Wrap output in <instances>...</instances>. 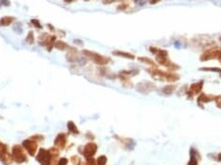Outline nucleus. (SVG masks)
<instances>
[{
    "label": "nucleus",
    "mask_w": 221,
    "mask_h": 165,
    "mask_svg": "<svg viewBox=\"0 0 221 165\" xmlns=\"http://www.w3.org/2000/svg\"><path fill=\"white\" fill-rule=\"evenodd\" d=\"M84 165H96V160H95L94 158L86 159V162L84 163Z\"/></svg>",
    "instance_id": "nucleus-25"
},
{
    "label": "nucleus",
    "mask_w": 221,
    "mask_h": 165,
    "mask_svg": "<svg viewBox=\"0 0 221 165\" xmlns=\"http://www.w3.org/2000/svg\"><path fill=\"white\" fill-rule=\"evenodd\" d=\"M159 1H160V0H151L149 2H151L152 4H156V3H158Z\"/></svg>",
    "instance_id": "nucleus-33"
},
{
    "label": "nucleus",
    "mask_w": 221,
    "mask_h": 165,
    "mask_svg": "<svg viewBox=\"0 0 221 165\" xmlns=\"http://www.w3.org/2000/svg\"><path fill=\"white\" fill-rule=\"evenodd\" d=\"M36 160L37 162H39L40 165H50L51 155L50 152H49V149L46 150L44 148H40L38 153H37Z\"/></svg>",
    "instance_id": "nucleus-6"
},
{
    "label": "nucleus",
    "mask_w": 221,
    "mask_h": 165,
    "mask_svg": "<svg viewBox=\"0 0 221 165\" xmlns=\"http://www.w3.org/2000/svg\"><path fill=\"white\" fill-rule=\"evenodd\" d=\"M30 139L34 140V141H36L37 143H38V142H42L43 140H44V136H42V135H39V134H36V135L32 136V137H31Z\"/></svg>",
    "instance_id": "nucleus-23"
},
{
    "label": "nucleus",
    "mask_w": 221,
    "mask_h": 165,
    "mask_svg": "<svg viewBox=\"0 0 221 165\" xmlns=\"http://www.w3.org/2000/svg\"><path fill=\"white\" fill-rule=\"evenodd\" d=\"M26 42L28 43V44H34L35 42V37H34V33L33 32H29L28 35H27V38H26Z\"/></svg>",
    "instance_id": "nucleus-21"
},
{
    "label": "nucleus",
    "mask_w": 221,
    "mask_h": 165,
    "mask_svg": "<svg viewBox=\"0 0 221 165\" xmlns=\"http://www.w3.org/2000/svg\"><path fill=\"white\" fill-rule=\"evenodd\" d=\"M1 3L4 4V5H9V4H10L8 0H1Z\"/></svg>",
    "instance_id": "nucleus-32"
},
{
    "label": "nucleus",
    "mask_w": 221,
    "mask_h": 165,
    "mask_svg": "<svg viewBox=\"0 0 221 165\" xmlns=\"http://www.w3.org/2000/svg\"><path fill=\"white\" fill-rule=\"evenodd\" d=\"M215 102H216V105H217L219 108H221V95L220 96L215 97Z\"/></svg>",
    "instance_id": "nucleus-29"
},
{
    "label": "nucleus",
    "mask_w": 221,
    "mask_h": 165,
    "mask_svg": "<svg viewBox=\"0 0 221 165\" xmlns=\"http://www.w3.org/2000/svg\"><path fill=\"white\" fill-rule=\"evenodd\" d=\"M176 89V86L175 85H168V86H165L163 89H162V93L165 95H171Z\"/></svg>",
    "instance_id": "nucleus-17"
},
{
    "label": "nucleus",
    "mask_w": 221,
    "mask_h": 165,
    "mask_svg": "<svg viewBox=\"0 0 221 165\" xmlns=\"http://www.w3.org/2000/svg\"><path fill=\"white\" fill-rule=\"evenodd\" d=\"M113 54L116 55V56H120V57H124V58L127 59H134L135 56L132 54V53L129 52H124V51H114Z\"/></svg>",
    "instance_id": "nucleus-15"
},
{
    "label": "nucleus",
    "mask_w": 221,
    "mask_h": 165,
    "mask_svg": "<svg viewBox=\"0 0 221 165\" xmlns=\"http://www.w3.org/2000/svg\"><path fill=\"white\" fill-rule=\"evenodd\" d=\"M55 47L56 49H58V50H67V49L70 48L69 45L67 44V43L62 42V41H55Z\"/></svg>",
    "instance_id": "nucleus-19"
},
{
    "label": "nucleus",
    "mask_w": 221,
    "mask_h": 165,
    "mask_svg": "<svg viewBox=\"0 0 221 165\" xmlns=\"http://www.w3.org/2000/svg\"><path fill=\"white\" fill-rule=\"evenodd\" d=\"M31 22H32V24H34V27H36L37 29H42V26H41V24L39 22V20H31Z\"/></svg>",
    "instance_id": "nucleus-28"
},
{
    "label": "nucleus",
    "mask_w": 221,
    "mask_h": 165,
    "mask_svg": "<svg viewBox=\"0 0 221 165\" xmlns=\"http://www.w3.org/2000/svg\"><path fill=\"white\" fill-rule=\"evenodd\" d=\"M71 161H72V163L74 165H77V164L80 163L81 160H80V158H79L78 156H73V157L71 158Z\"/></svg>",
    "instance_id": "nucleus-26"
},
{
    "label": "nucleus",
    "mask_w": 221,
    "mask_h": 165,
    "mask_svg": "<svg viewBox=\"0 0 221 165\" xmlns=\"http://www.w3.org/2000/svg\"><path fill=\"white\" fill-rule=\"evenodd\" d=\"M74 1H76V0H64L66 3H71V2H74Z\"/></svg>",
    "instance_id": "nucleus-34"
},
{
    "label": "nucleus",
    "mask_w": 221,
    "mask_h": 165,
    "mask_svg": "<svg viewBox=\"0 0 221 165\" xmlns=\"http://www.w3.org/2000/svg\"><path fill=\"white\" fill-rule=\"evenodd\" d=\"M107 161H108V158L106 157L105 155H101L96 159V165H106L107 164Z\"/></svg>",
    "instance_id": "nucleus-22"
},
{
    "label": "nucleus",
    "mask_w": 221,
    "mask_h": 165,
    "mask_svg": "<svg viewBox=\"0 0 221 165\" xmlns=\"http://www.w3.org/2000/svg\"><path fill=\"white\" fill-rule=\"evenodd\" d=\"M85 1H88V0H85Z\"/></svg>",
    "instance_id": "nucleus-39"
},
{
    "label": "nucleus",
    "mask_w": 221,
    "mask_h": 165,
    "mask_svg": "<svg viewBox=\"0 0 221 165\" xmlns=\"http://www.w3.org/2000/svg\"><path fill=\"white\" fill-rule=\"evenodd\" d=\"M138 60L142 63H145V64H147L151 67H157V63L154 60H152L151 58H149V57H138Z\"/></svg>",
    "instance_id": "nucleus-16"
},
{
    "label": "nucleus",
    "mask_w": 221,
    "mask_h": 165,
    "mask_svg": "<svg viewBox=\"0 0 221 165\" xmlns=\"http://www.w3.org/2000/svg\"><path fill=\"white\" fill-rule=\"evenodd\" d=\"M156 89L155 84L151 82H139L136 86V90L140 93H143V94H147V93H149L152 91H154Z\"/></svg>",
    "instance_id": "nucleus-10"
},
{
    "label": "nucleus",
    "mask_w": 221,
    "mask_h": 165,
    "mask_svg": "<svg viewBox=\"0 0 221 165\" xmlns=\"http://www.w3.org/2000/svg\"><path fill=\"white\" fill-rule=\"evenodd\" d=\"M116 1H123V2H124L125 0H103V4H110V3H113V2H116Z\"/></svg>",
    "instance_id": "nucleus-30"
},
{
    "label": "nucleus",
    "mask_w": 221,
    "mask_h": 165,
    "mask_svg": "<svg viewBox=\"0 0 221 165\" xmlns=\"http://www.w3.org/2000/svg\"><path fill=\"white\" fill-rule=\"evenodd\" d=\"M0 161L3 165H10L13 162L11 154L8 151L7 145L2 142H0Z\"/></svg>",
    "instance_id": "nucleus-5"
},
{
    "label": "nucleus",
    "mask_w": 221,
    "mask_h": 165,
    "mask_svg": "<svg viewBox=\"0 0 221 165\" xmlns=\"http://www.w3.org/2000/svg\"><path fill=\"white\" fill-rule=\"evenodd\" d=\"M219 61H220V63H221V57H220V58H219Z\"/></svg>",
    "instance_id": "nucleus-37"
},
{
    "label": "nucleus",
    "mask_w": 221,
    "mask_h": 165,
    "mask_svg": "<svg viewBox=\"0 0 221 165\" xmlns=\"http://www.w3.org/2000/svg\"><path fill=\"white\" fill-rule=\"evenodd\" d=\"M11 156L12 159H13V162H16L18 164H23L28 162V156H27L23 146L14 145L11 149Z\"/></svg>",
    "instance_id": "nucleus-3"
},
{
    "label": "nucleus",
    "mask_w": 221,
    "mask_h": 165,
    "mask_svg": "<svg viewBox=\"0 0 221 165\" xmlns=\"http://www.w3.org/2000/svg\"><path fill=\"white\" fill-rule=\"evenodd\" d=\"M57 165H68V159L64 157L59 158V159H58V162H57Z\"/></svg>",
    "instance_id": "nucleus-27"
},
{
    "label": "nucleus",
    "mask_w": 221,
    "mask_h": 165,
    "mask_svg": "<svg viewBox=\"0 0 221 165\" xmlns=\"http://www.w3.org/2000/svg\"><path fill=\"white\" fill-rule=\"evenodd\" d=\"M129 7V4L127 3V2H122V3L120 4V5L118 6V9L119 10H125V9H127V8Z\"/></svg>",
    "instance_id": "nucleus-24"
},
{
    "label": "nucleus",
    "mask_w": 221,
    "mask_h": 165,
    "mask_svg": "<svg viewBox=\"0 0 221 165\" xmlns=\"http://www.w3.org/2000/svg\"><path fill=\"white\" fill-rule=\"evenodd\" d=\"M203 82H193V84L191 85V87H189L188 91H187V95H188L189 98H191L193 96H195V95L199 94L200 92L202 91V89H203Z\"/></svg>",
    "instance_id": "nucleus-12"
},
{
    "label": "nucleus",
    "mask_w": 221,
    "mask_h": 165,
    "mask_svg": "<svg viewBox=\"0 0 221 165\" xmlns=\"http://www.w3.org/2000/svg\"><path fill=\"white\" fill-rule=\"evenodd\" d=\"M77 165H82V163H81V162H80V163H79V164H77Z\"/></svg>",
    "instance_id": "nucleus-36"
},
{
    "label": "nucleus",
    "mask_w": 221,
    "mask_h": 165,
    "mask_svg": "<svg viewBox=\"0 0 221 165\" xmlns=\"http://www.w3.org/2000/svg\"><path fill=\"white\" fill-rule=\"evenodd\" d=\"M219 40H220V41H221V37H220V38H219Z\"/></svg>",
    "instance_id": "nucleus-38"
},
{
    "label": "nucleus",
    "mask_w": 221,
    "mask_h": 165,
    "mask_svg": "<svg viewBox=\"0 0 221 165\" xmlns=\"http://www.w3.org/2000/svg\"><path fill=\"white\" fill-rule=\"evenodd\" d=\"M22 146L30 156H35L37 151H38V143L36 141H34V140L30 139V138L25 140L22 143Z\"/></svg>",
    "instance_id": "nucleus-7"
},
{
    "label": "nucleus",
    "mask_w": 221,
    "mask_h": 165,
    "mask_svg": "<svg viewBox=\"0 0 221 165\" xmlns=\"http://www.w3.org/2000/svg\"><path fill=\"white\" fill-rule=\"evenodd\" d=\"M218 160H219V161L221 162V154H219V155H218Z\"/></svg>",
    "instance_id": "nucleus-35"
},
{
    "label": "nucleus",
    "mask_w": 221,
    "mask_h": 165,
    "mask_svg": "<svg viewBox=\"0 0 221 165\" xmlns=\"http://www.w3.org/2000/svg\"><path fill=\"white\" fill-rule=\"evenodd\" d=\"M96 151H97V145L95 143L90 142V143L86 144L85 147L83 148L82 154L86 159H89V158H93V156L96 153Z\"/></svg>",
    "instance_id": "nucleus-9"
},
{
    "label": "nucleus",
    "mask_w": 221,
    "mask_h": 165,
    "mask_svg": "<svg viewBox=\"0 0 221 165\" xmlns=\"http://www.w3.org/2000/svg\"><path fill=\"white\" fill-rule=\"evenodd\" d=\"M82 53L87 58H89L90 60H92L93 62L96 63L97 65H101V66H105V65H107L108 63L110 62V59L109 57L103 56V55L98 54L96 52H92V51L89 50H83Z\"/></svg>",
    "instance_id": "nucleus-4"
},
{
    "label": "nucleus",
    "mask_w": 221,
    "mask_h": 165,
    "mask_svg": "<svg viewBox=\"0 0 221 165\" xmlns=\"http://www.w3.org/2000/svg\"><path fill=\"white\" fill-rule=\"evenodd\" d=\"M68 129H69L70 133L74 134V135H78V134H79L78 127H76V124H75L73 121H69V122H68Z\"/></svg>",
    "instance_id": "nucleus-20"
},
{
    "label": "nucleus",
    "mask_w": 221,
    "mask_h": 165,
    "mask_svg": "<svg viewBox=\"0 0 221 165\" xmlns=\"http://www.w3.org/2000/svg\"><path fill=\"white\" fill-rule=\"evenodd\" d=\"M67 142H68V137H67L66 134H58L55 139V147L57 148L58 150H64L66 148Z\"/></svg>",
    "instance_id": "nucleus-11"
},
{
    "label": "nucleus",
    "mask_w": 221,
    "mask_h": 165,
    "mask_svg": "<svg viewBox=\"0 0 221 165\" xmlns=\"http://www.w3.org/2000/svg\"><path fill=\"white\" fill-rule=\"evenodd\" d=\"M198 155V152L195 149H191V160L187 165H198V159L195 156Z\"/></svg>",
    "instance_id": "nucleus-18"
},
{
    "label": "nucleus",
    "mask_w": 221,
    "mask_h": 165,
    "mask_svg": "<svg viewBox=\"0 0 221 165\" xmlns=\"http://www.w3.org/2000/svg\"><path fill=\"white\" fill-rule=\"evenodd\" d=\"M16 20V18L13 16H3L0 20V26L1 27H7L9 24H11L12 22Z\"/></svg>",
    "instance_id": "nucleus-14"
},
{
    "label": "nucleus",
    "mask_w": 221,
    "mask_h": 165,
    "mask_svg": "<svg viewBox=\"0 0 221 165\" xmlns=\"http://www.w3.org/2000/svg\"><path fill=\"white\" fill-rule=\"evenodd\" d=\"M135 3L138 4V5H143V4H145L147 2V0H135Z\"/></svg>",
    "instance_id": "nucleus-31"
},
{
    "label": "nucleus",
    "mask_w": 221,
    "mask_h": 165,
    "mask_svg": "<svg viewBox=\"0 0 221 165\" xmlns=\"http://www.w3.org/2000/svg\"><path fill=\"white\" fill-rule=\"evenodd\" d=\"M221 57V49H208L201 55L202 61H207L210 59H219Z\"/></svg>",
    "instance_id": "nucleus-8"
},
{
    "label": "nucleus",
    "mask_w": 221,
    "mask_h": 165,
    "mask_svg": "<svg viewBox=\"0 0 221 165\" xmlns=\"http://www.w3.org/2000/svg\"><path fill=\"white\" fill-rule=\"evenodd\" d=\"M149 73H151L152 78L157 81L161 82H177L180 77L177 73H173V71H164L159 69L158 67H152V69H147Z\"/></svg>",
    "instance_id": "nucleus-2"
},
{
    "label": "nucleus",
    "mask_w": 221,
    "mask_h": 165,
    "mask_svg": "<svg viewBox=\"0 0 221 165\" xmlns=\"http://www.w3.org/2000/svg\"><path fill=\"white\" fill-rule=\"evenodd\" d=\"M149 51H151L153 54L156 55V61L159 63L162 66H165L169 71H177L180 67L177 64L173 63L172 61L170 60L168 55V51L164 50V49H160V48H156V47H149Z\"/></svg>",
    "instance_id": "nucleus-1"
},
{
    "label": "nucleus",
    "mask_w": 221,
    "mask_h": 165,
    "mask_svg": "<svg viewBox=\"0 0 221 165\" xmlns=\"http://www.w3.org/2000/svg\"><path fill=\"white\" fill-rule=\"evenodd\" d=\"M215 100V97L212 96V95H207V94H202L201 96L198 98V103H199L201 106H203L204 103H208L211 102V101Z\"/></svg>",
    "instance_id": "nucleus-13"
}]
</instances>
